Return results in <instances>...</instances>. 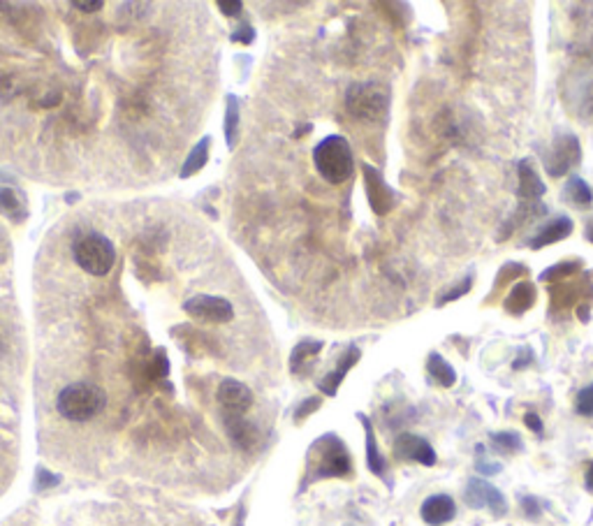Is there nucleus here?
Instances as JSON below:
<instances>
[{
  "label": "nucleus",
  "mask_w": 593,
  "mask_h": 526,
  "mask_svg": "<svg viewBox=\"0 0 593 526\" xmlns=\"http://www.w3.org/2000/svg\"><path fill=\"white\" fill-rule=\"evenodd\" d=\"M353 457L347 452L346 443L336 434H324V436L316 438L306 452L301 490L318 480L353 478Z\"/></svg>",
  "instance_id": "f257e3e1"
},
{
  "label": "nucleus",
  "mask_w": 593,
  "mask_h": 526,
  "mask_svg": "<svg viewBox=\"0 0 593 526\" xmlns=\"http://www.w3.org/2000/svg\"><path fill=\"white\" fill-rule=\"evenodd\" d=\"M313 162L324 181L330 184H343L353 177L355 158L353 149L343 135H330L313 149Z\"/></svg>",
  "instance_id": "f03ea898"
},
{
  "label": "nucleus",
  "mask_w": 593,
  "mask_h": 526,
  "mask_svg": "<svg viewBox=\"0 0 593 526\" xmlns=\"http://www.w3.org/2000/svg\"><path fill=\"white\" fill-rule=\"evenodd\" d=\"M107 406V395L93 383L67 385L56 399V408L70 422H89Z\"/></svg>",
  "instance_id": "7ed1b4c3"
},
{
  "label": "nucleus",
  "mask_w": 593,
  "mask_h": 526,
  "mask_svg": "<svg viewBox=\"0 0 593 526\" xmlns=\"http://www.w3.org/2000/svg\"><path fill=\"white\" fill-rule=\"evenodd\" d=\"M390 89L378 82H362L346 90V109L355 119L366 123H380L390 112Z\"/></svg>",
  "instance_id": "20e7f679"
},
{
  "label": "nucleus",
  "mask_w": 593,
  "mask_h": 526,
  "mask_svg": "<svg viewBox=\"0 0 593 526\" xmlns=\"http://www.w3.org/2000/svg\"><path fill=\"white\" fill-rule=\"evenodd\" d=\"M74 263L90 276H105L116 263V248L105 234H84L74 244Z\"/></svg>",
  "instance_id": "39448f33"
},
{
  "label": "nucleus",
  "mask_w": 593,
  "mask_h": 526,
  "mask_svg": "<svg viewBox=\"0 0 593 526\" xmlns=\"http://www.w3.org/2000/svg\"><path fill=\"white\" fill-rule=\"evenodd\" d=\"M581 162V146L573 132H557L551 149L545 153V169L551 179H561Z\"/></svg>",
  "instance_id": "423d86ee"
},
{
  "label": "nucleus",
  "mask_w": 593,
  "mask_h": 526,
  "mask_svg": "<svg viewBox=\"0 0 593 526\" xmlns=\"http://www.w3.org/2000/svg\"><path fill=\"white\" fill-rule=\"evenodd\" d=\"M362 177H364V191L366 200H369V207L373 209L376 216H387L390 211H394L396 202H399V195L392 188L387 181H385L383 172L369 162H362Z\"/></svg>",
  "instance_id": "0eeeda50"
},
{
  "label": "nucleus",
  "mask_w": 593,
  "mask_h": 526,
  "mask_svg": "<svg viewBox=\"0 0 593 526\" xmlns=\"http://www.w3.org/2000/svg\"><path fill=\"white\" fill-rule=\"evenodd\" d=\"M183 309L195 320L209 325H225L234 318V306L228 299L214 297V294H195L183 304Z\"/></svg>",
  "instance_id": "6e6552de"
},
{
  "label": "nucleus",
  "mask_w": 593,
  "mask_h": 526,
  "mask_svg": "<svg viewBox=\"0 0 593 526\" xmlns=\"http://www.w3.org/2000/svg\"><path fill=\"white\" fill-rule=\"evenodd\" d=\"M464 501L471 508L480 510L487 508L492 510L494 517H503L508 513V503H505V497L501 494V490H496L492 483H487V480L480 478H471L466 484V491H464Z\"/></svg>",
  "instance_id": "1a4fd4ad"
},
{
  "label": "nucleus",
  "mask_w": 593,
  "mask_h": 526,
  "mask_svg": "<svg viewBox=\"0 0 593 526\" xmlns=\"http://www.w3.org/2000/svg\"><path fill=\"white\" fill-rule=\"evenodd\" d=\"M394 455L402 461H417L422 467H436V450L432 448V443L415 434H402L394 441Z\"/></svg>",
  "instance_id": "9d476101"
},
{
  "label": "nucleus",
  "mask_w": 593,
  "mask_h": 526,
  "mask_svg": "<svg viewBox=\"0 0 593 526\" xmlns=\"http://www.w3.org/2000/svg\"><path fill=\"white\" fill-rule=\"evenodd\" d=\"M218 404L222 406L225 415H244L248 408L253 406V392L248 385L234 381V378H225L218 385Z\"/></svg>",
  "instance_id": "9b49d317"
},
{
  "label": "nucleus",
  "mask_w": 593,
  "mask_h": 526,
  "mask_svg": "<svg viewBox=\"0 0 593 526\" xmlns=\"http://www.w3.org/2000/svg\"><path fill=\"white\" fill-rule=\"evenodd\" d=\"M566 102L577 119L593 123V77H580L570 82Z\"/></svg>",
  "instance_id": "f8f14e48"
},
{
  "label": "nucleus",
  "mask_w": 593,
  "mask_h": 526,
  "mask_svg": "<svg viewBox=\"0 0 593 526\" xmlns=\"http://www.w3.org/2000/svg\"><path fill=\"white\" fill-rule=\"evenodd\" d=\"M517 179H519V184H517V195H519L521 202L535 204L547 192V185L542 184V179L538 177L531 161H521L517 165Z\"/></svg>",
  "instance_id": "ddd939ff"
},
{
  "label": "nucleus",
  "mask_w": 593,
  "mask_h": 526,
  "mask_svg": "<svg viewBox=\"0 0 593 526\" xmlns=\"http://www.w3.org/2000/svg\"><path fill=\"white\" fill-rule=\"evenodd\" d=\"M360 357H362L360 348H357V346L346 348V353H343L341 357H339V362H336V369L330 371V373H327V376H324L323 381L318 383L320 392H323V395H327V396H336V392H339L341 383L346 381L347 371L353 369V366L360 362Z\"/></svg>",
  "instance_id": "4468645a"
},
{
  "label": "nucleus",
  "mask_w": 593,
  "mask_h": 526,
  "mask_svg": "<svg viewBox=\"0 0 593 526\" xmlns=\"http://www.w3.org/2000/svg\"><path fill=\"white\" fill-rule=\"evenodd\" d=\"M573 230H575V223H573V218H570V216H558V218L547 223L545 228L538 230V232L531 237L528 246H531L534 251H540V248H547V246L557 244V241L568 239L570 234H573Z\"/></svg>",
  "instance_id": "2eb2a0df"
},
{
  "label": "nucleus",
  "mask_w": 593,
  "mask_h": 526,
  "mask_svg": "<svg viewBox=\"0 0 593 526\" xmlns=\"http://www.w3.org/2000/svg\"><path fill=\"white\" fill-rule=\"evenodd\" d=\"M420 514L429 526H443L455 520L456 503L448 494H433V497H429L422 503Z\"/></svg>",
  "instance_id": "dca6fc26"
},
{
  "label": "nucleus",
  "mask_w": 593,
  "mask_h": 526,
  "mask_svg": "<svg viewBox=\"0 0 593 526\" xmlns=\"http://www.w3.org/2000/svg\"><path fill=\"white\" fill-rule=\"evenodd\" d=\"M535 299H538V290H535L534 283L531 281L517 283V286H512V290H510V294L503 302L505 313L515 318L524 316V313L534 309Z\"/></svg>",
  "instance_id": "f3484780"
},
{
  "label": "nucleus",
  "mask_w": 593,
  "mask_h": 526,
  "mask_svg": "<svg viewBox=\"0 0 593 526\" xmlns=\"http://www.w3.org/2000/svg\"><path fill=\"white\" fill-rule=\"evenodd\" d=\"M324 343L316 342V339H304L297 346L293 348V353H290V371H293L294 376H304L308 373L313 366V362L318 359V355L323 353Z\"/></svg>",
  "instance_id": "a211bd4d"
},
{
  "label": "nucleus",
  "mask_w": 593,
  "mask_h": 526,
  "mask_svg": "<svg viewBox=\"0 0 593 526\" xmlns=\"http://www.w3.org/2000/svg\"><path fill=\"white\" fill-rule=\"evenodd\" d=\"M362 422V427H364L366 431V467H369V471L373 473V475H378V478H387V461H385V457L380 455V450H378V443H376V431H373V425L371 420L366 418V415H357Z\"/></svg>",
  "instance_id": "6ab92c4d"
},
{
  "label": "nucleus",
  "mask_w": 593,
  "mask_h": 526,
  "mask_svg": "<svg viewBox=\"0 0 593 526\" xmlns=\"http://www.w3.org/2000/svg\"><path fill=\"white\" fill-rule=\"evenodd\" d=\"M225 427H228V434L241 450H251L255 448L258 443V429L255 425H251L248 420H244V415H225Z\"/></svg>",
  "instance_id": "aec40b11"
},
{
  "label": "nucleus",
  "mask_w": 593,
  "mask_h": 526,
  "mask_svg": "<svg viewBox=\"0 0 593 526\" xmlns=\"http://www.w3.org/2000/svg\"><path fill=\"white\" fill-rule=\"evenodd\" d=\"M584 283H554L550 290V297H551V309L554 311H566V309H570V306H575L577 302H581L584 299Z\"/></svg>",
  "instance_id": "412c9836"
},
{
  "label": "nucleus",
  "mask_w": 593,
  "mask_h": 526,
  "mask_svg": "<svg viewBox=\"0 0 593 526\" xmlns=\"http://www.w3.org/2000/svg\"><path fill=\"white\" fill-rule=\"evenodd\" d=\"M545 207L540 202L535 204H528V202H521L519 207H517V211L512 216H510L508 221H505V225L501 230H498V241H505L510 237V234L515 232L517 228H521L524 223L531 221V218H535V214H545Z\"/></svg>",
  "instance_id": "4be33fe9"
},
{
  "label": "nucleus",
  "mask_w": 593,
  "mask_h": 526,
  "mask_svg": "<svg viewBox=\"0 0 593 526\" xmlns=\"http://www.w3.org/2000/svg\"><path fill=\"white\" fill-rule=\"evenodd\" d=\"M564 200L573 204V207H577V209H589L593 204V188L581 177H570L566 181Z\"/></svg>",
  "instance_id": "5701e85b"
},
{
  "label": "nucleus",
  "mask_w": 593,
  "mask_h": 526,
  "mask_svg": "<svg viewBox=\"0 0 593 526\" xmlns=\"http://www.w3.org/2000/svg\"><path fill=\"white\" fill-rule=\"evenodd\" d=\"M426 371L441 388H455L456 371L441 353H432L426 357Z\"/></svg>",
  "instance_id": "b1692460"
},
{
  "label": "nucleus",
  "mask_w": 593,
  "mask_h": 526,
  "mask_svg": "<svg viewBox=\"0 0 593 526\" xmlns=\"http://www.w3.org/2000/svg\"><path fill=\"white\" fill-rule=\"evenodd\" d=\"M580 271H584V263H581V260H566V263H558L554 264V267H550V270L542 271V274H540V281L554 286V283L568 281V279H573V276L580 274Z\"/></svg>",
  "instance_id": "393cba45"
},
{
  "label": "nucleus",
  "mask_w": 593,
  "mask_h": 526,
  "mask_svg": "<svg viewBox=\"0 0 593 526\" xmlns=\"http://www.w3.org/2000/svg\"><path fill=\"white\" fill-rule=\"evenodd\" d=\"M209 144H211L209 137L199 139V144L191 151V156L186 158L183 168H181V179H188L192 174H198L199 169L207 165V158H209Z\"/></svg>",
  "instance_id": "a878e982"
},
{
  "label": "nucleus",
  "mask_w": 593,
  "mask_h": 526,
  "mask_svg": "<svg viewBox=\"0 0 593 526\" xmlns=\"http://www.w3.org/2000/svg\"><path fill=\"white\" fill-rule=\"evenodd\" d=\"M489 441L498 455H517L524 450V441L517 431H496L489 436Z\"/></svg>",
  "instance_id": "bb28decb"
},
{
  "label": "nucleus",
  "mask_w": 593,
  "mask_h": 526,
  "mask_svg": "<svg viewBox=\"0 0 593 526\" xmlns=\"http://www.w3.org/2000/svg\"><path fill=\"white\" fill-rule=\"evenodd\" d=\"M239 137V100L234 96H228V112H225V139L228 146L234 149Z\"/></svg>",
  "instance_id": "cd10ccee"
},
{
  "label": "nucleus",
  "mask_w": 593,
  "mask_h": 526,
  "mask_svg": "<svg viewBox=\"0 0 593 526\" xmlns=\"http://www.w3.org/2000/svg\"><path fill=\"white\" fill-rule=\"evenodd\" d=\"M473 283H475V274H466V276H464V279H462V281L456 283V286L445 287L443 293H441V297L436 299V306H438V309H441V306H445V304H452V302H456V299L466 297L468 290H471V287H473Z\"/></svg>",
  "instance_id": "c85d7f7f"
},
{
  "label": "nucleus",
  "mask_w": 593,
  "mask_h": 526,
  "mask_svg": "<svg viewBox=\"0 0 593 526\" xmlns=\"http://www.w3.org/2000/svg\"><path fill=\"white\" fill-rule=\"evenodd\" d=\"M0 214L10 216L14 221H19L21 209H19V198L10 188H0Z\"/></svg>",
  "instance_id": "c756f323"
},
{
  "label": "nucleus",
  "mask_w": 593,
  "mask_h": 526,
  "mask_svg": "<svg viewBox=\"0 0 593 526\" xmlns=\"http://www.w3.org/2000/svg\"><path fill=\"white\" fill-rule=\"evenodd\" d=\"M575 411L581 418H593V385H587L575 399Z\"/></svg>",
  "instance_id": "7c9ffc66"
},
{
  "label": "nucleus",
  "mask_w": 593,
  "mask_h": 526,
  "mask_svg": "<svg viewBox=\"0 0 593 526\" xmlns=\"http://www.w3.org/2000/svg\"><path fill=\"white\" fill-rule=\"evenodd\" d=\"M527 267H524V264H519V263H510V264H505L503 270L498 271V279H496V290H501V287H505L508 286L510 281H515L517 276H521V274H527Z\"/></svg>",
  "instance_id": "2f4dec72"
},
{
  "label": "nucleus",
  "mask_w": 593,
  "mask_h": 526,
  "mask_svg": "<svg viewBox=\"0 0 593 526\" xmlns=\"http://www.w3.org/2000/svg\"><path fill=\"white\" fill-rule=\"evenodd\" d=\"M320 404H323V401H320L318 396H311V399H306L304 404H301V406L297 408V412H294V420H297V425H300V422H304V420L308 418V415H313V412L318 411Z\"/></svg>",
  "instance_id": "473e14b6"
},
{
  "label": "nucleus",
  "mask_w": 593,
  "mask_h": 526,
  "mask_svg": "<svg viewBox=\"0 0 593 526\" xmlns=\"http://www.w3.org/2000/svg\"><path fill=\"white\" fill-rule=\"evenodd\" d=\"M521 510L528 520H540V514H542V506L535 497H521Z\"/></svg>",
  "instance_id": "72a5a7b5"
},
{
  "label": "nucleus",
  "mask_w": 593,
  "mask_h": 526,
  "mask_svg": "<svg viewBox=\"0 0 593 526\" xmlns=\"http://www.w3.org/2000/svg\"><path fill=\"white\" fill-rule=\"evenodd\" d=\"M232 40L241 44H251L253 40H255V30H253V26H248V24L239 26V28L232 33Z\"/></svg>",
  "instance_id": "f704fd0d"
},
{
  "label": "nucleus",
  "mask_w": 593,
  "mask_h": 526,
  "mask_svg": "<svg viewBox=\"0 0 593 526\" xmlns=\"http://www.w3.org/2000/svg\"><path fill=\"white\" fill-rule=\"evenodd\" d=\"M218 10H221L225 17H239V14L244 12V3H239V0H232V3H230V0H221V3H218Z\"/></svg>",
  "instance_id": "c9c22d12"
},
{
  "label": "nucleus",
  "mask_w": 593,
  "mask_h": 526,
  "mask_svg": "<svg viewBox=\"0 0 593 526\" xmlns=\"http://www.w3.org/2000/svg\"><path fill=\"white\" fill-rule=\"evenodd\" d=\"M524 425L534 431V434H538V436H542V431H545V425H542V420H540L538 412H527V415H524Z\"/></svg>",
  "instance_id": "e433bc0d"
},
{
  "label": "nucleus",
  "mask_w": 593,
  "mask_h": 526,
  "mask_svg": "<svg viewBox=\"0 0 593 526\" xmlns=\"http://www.w3.org/2000/svg\"><path fill=\"white\" fill-rule=\"evenodd\" d=\"M73 7H77V10H82V12H100L102 7H105V3L102 0H74Z\"/></svg>",
  "instance_id": "4c0bfd02"
},
{
  "label": "nucleus",
  "mask_w": 593,
  "mask_h": 526,
  "mask_svg": "<svg viewBox=\"0 0 593 526\" xmlns=\"http://www.w3.org/2000/svg\"><path fill=\"white\" fill-rule=\"evenodd\" d=\"M534 362V353H531V348H521L519 357L515 359V369H524Z\"/></svg>",
  "instance_id": "58836bf2"
},
{
  "label": "nucleus",
  "mask_w": 593,
  "mask_h": 526,
  "mask_svg": "<svg viewBox=\"0 0 593 526\" xmlns=\"http://www.w3.org/2000/svg\"><path fill=\"white\" fill-rule=\"evenodd\" d=\"M478 471L482 475H496V473H501V464H485L482 459H478Z\"/></svg>",
  "instance_id": "ea45409f"
},
{
  "label": "nucleus",
  "mask_w": 593,
  "mask_h": 526,
  "mask_svg": "<svg viewBox=\"0 0 593 526\" xmlns=\"http://www.w3.org/2000/svg\"><path fill=\"white\" fill-rule=\"evenodd\" d=\"M59 483V478L56 475H49L47 471H40V475H37V487H47V484H56Z\"/></svg>",
  "instance_id": "a19ab883"
},
{
  "label": "nucleus",
  "mask_w": 593,
  "mask_h": 526,
  "mask_svg": "<svg viewBox=\"0 0 593 526\" xmlns=\"http://www.w3.org/2000/svg\"><path fill=\"white\" fill-rule=\"evenodd\" d=\"M587 490L593 494V461H591V467H589V471H587Z\"/></svg>",
  "instance_id": "79ce46f5"
},
{
  "label": "nucleus",
  "mask_w": 593,
  "mask_h": 526,
  "mask_svg": "<svg viewBox=\"0 0 593 526\" xmlns=\"http://www.w3.org/2000/svg\"><path fill=\"white\" fill-rule=\"evenodd\" d=\"M311 132V123H304V126H300V130L294 132V137H301V135H308Z\"/></svg>",
  "instance_id": "37998d69"
},
{
  "label": "nucleus",
  "mask_w": 593,
  "mask_h": 526,
  "mask_svg": "<svg viewBox=\"0 0 593 526\" xmlns=\"http://www.w3.org/2000/svg\"><path fill=\"white\" fill-rule=\"evenodd\" d=\"M587 239L593 244V221L587 225Z\"/></svg>",
  "instance_id": "c03bdc74"
}]
</instances>
